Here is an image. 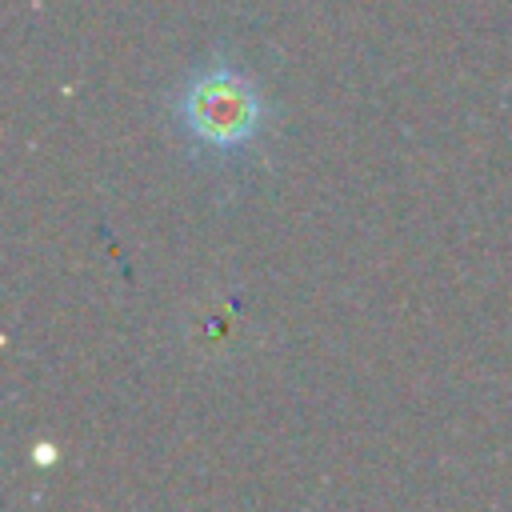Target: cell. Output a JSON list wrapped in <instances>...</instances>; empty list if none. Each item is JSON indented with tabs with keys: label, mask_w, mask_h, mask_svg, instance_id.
<instances>
[{
	"label": "cell",
	"mask_w": 512,
	"mask_h": 512,
	"mask_svg": "<svg viewBox=\"0 0 512 512\" xmlns=\"http://www.w3.org/2000/svg\"><path fill=\"white\" fill-rule=\"evenodd\" d=\"M168 124L196 164L236 172L260 156L272 132V100L236 52L212 48L172 84Z\"/></svg>",
	"instance_id": "cell-1"
}]
</instances>
